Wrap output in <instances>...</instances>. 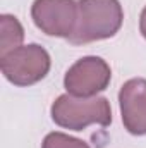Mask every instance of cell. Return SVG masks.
<instances>
[{
    "instance_id": "cell-1",
    "label": "cell",
    "mask_w": 146,
    "mask_h": 148,
    "mask_svg": "<svg viewBox=\"0 0 146 148\" xmlns=\"http://www.w3.org/2000/svg\"><path fill=\"white\" fill-rule=\"evenodd\" d=\"M124 10L119 0H79L77 24L69 41L86 45L115 36L122 26Z\"/></svg>"
},
{
    "instance_id": "cell-2",
    "label": "cell",
    "mask_w": 146,
    "mask_h": 148,
    "mask_svg": "<svg viewBox=\"0 0 146 148\" xmlns=\"http://www.w3.org/2000/svg\"><path fill=\"white\" fill-rule=\"evenodd\" d=\"M50 114L57 126L71 131H83L89 124L103 127L112 124V109L105 97L81 98L65 93L52 103Z\"/></svg>"
},
{
    "instance_id": "cell-3",
    "label": "cell",
    "mask_w": 146,
    "mask_h": 148,
    "mask_svg": "<svg viewBox=\"0 0 146 148\" xmlns=\"http://www.w3.org/2000/svg\"><path fill=\"white\" fill-rule=\"evenodd\" d=\"M50 67V53L38 43L21 45L0 57L2 74L14 86L36 84L48 74Z\"/></svg>"
},
{
    "instance_id": "cell-4",
    "label": "cell",
    "mask_w": 146,
    "mask_h": 148,
    "mask_svg": "<svg viewBox=\"0 0 146 148\" xmlns=\"http://www.w3.org/2000/svg\"><path fill=\"white\" fill-rule=\"evenodd\" d=\"M112 79V69L102 57L88 55L69 67L64 77V86L69 95L91 98L107 90Z\"/></svg>"
},
{
    "instance_id": "cell-5",
    "label": "cell",
    "mask_w": 146,
    "mask_h": 148,
    "mask_svg": "<svg viewBox=\"0 0 146 148\" xmlns=\"http://www.w3.org/2000/svg\"><path fill=\"white\" fill-rule=\"evenodd\" d=\"M31 19L46 36L71 38L77 24L76 0H35L31 5Z\"/></svg>"
},
{
    "instance_id": "cell-6",
    "label": "cell",
    "mask_w": 146,
    "mask_h": 148,
    "mask_svg": "<svg viewBox=\"0 0 146 148\" xmlns=\"http://www.w3.org/2000/svg\"><path fill=\"white\" fill-rule=\"evenodd\" d=\"M119 105L124 127L132 136L146 134V79L132 77L120 86Z\"/></svg>"
},
{
    "instance_id": "cell-7",
    "label": "cell",
    "mask_w": 146,
    "mask_h": 148,
    "mask_svg": "<svg viewBox=\"0 0 146 148\" xmlns=\"http://www.w3.org/2000/svg\"><path fill=\"white\" fill-rule=\"evenodd\" d=\"M0 57L21 47L24 40V28L17 17L10 14L0 16Z\"/></svg>"
},
{
    "instance_id": "cell-8",
    "label": "cell",
    "mask_w": 146,
    "mask_h": 148,
    "mask_svg": "<svg viewBox=\"0 0 146 148\" xmlns=\"http://www.w3.org/2000/svg\"><path fill=\"white\" fill-rule=\"evenodd\" d=\"M41 148H89V145L79 138H72L60 131H53L45 136Z\"/></svg>"
},
{
    "instance_id": "cell-9",
    "label": "cell",
    "mask_w": 146,
    "mask_h": 148,
    "mask_svg": "<svg viewBox=\"0 0 146 148\" xmlns=\"http://www.w3.org/2000/svg\"><path fill=\"white\" fill-rule=\"evenodd\" d=\"M139 31H141V35H143L145 40H146V5H145V9L141 10V17H139Z\"/></svg>"
}]
</instances>
